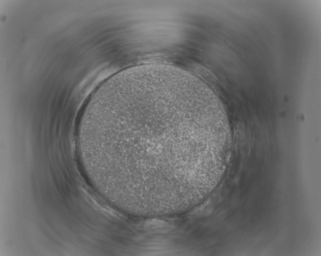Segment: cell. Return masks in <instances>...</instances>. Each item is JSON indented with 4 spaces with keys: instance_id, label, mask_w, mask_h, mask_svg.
Listing matches in <instances>:
<instances>
[{
    "instance_id": "6da1fadb",
    "label": "cell",
    "mask_w": 321,
    "mask_h": 256,
    "mask_svg": "<svg viewBox=\"0 0 321 256\" xmlns=\"http://www.w3.org/2000/svg\"><path fill=\"white\" fill-rule=\"evenodd\" d=\"M230 135L210 87L173 65L133 67L93 93L78 129L91 182L124 213L163 214L211 181Z\"/></svg>"
}]
</instances>
